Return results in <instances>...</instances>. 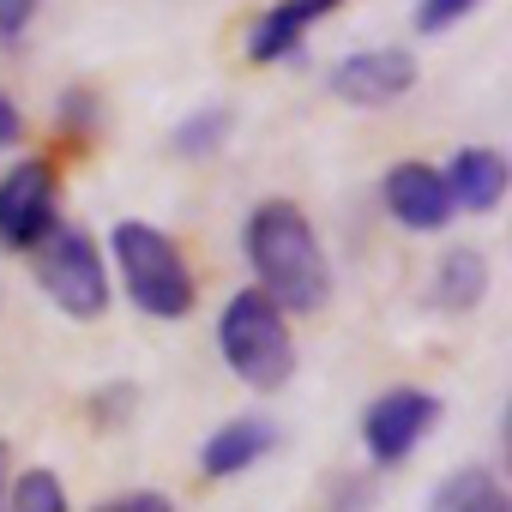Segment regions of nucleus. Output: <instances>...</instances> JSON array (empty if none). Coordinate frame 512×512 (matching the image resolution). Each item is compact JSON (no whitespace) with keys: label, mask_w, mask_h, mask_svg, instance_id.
<instances>
[{"label":"nucleus","mask_w":512,"mask_h":512,"mask_svg":"<svg viewBox=\"0 0 512 512\" xmlns=\"http://www.w3.org/2000/svg\"><path fill=\"white\" fill-rule=\"evenodd\" d=\"M241 253L253 266V290L284 314H320L332 296L326 247L296 199H260L241 223Z\"/></svg>","instance_id":"1"},{"label":"nucleus","mask_w":512,"mask_h":512,"mask_svg":"<svg viewBox=\"0 0 512 512\" xmlns=\"http://www.w3.org/2000/svg\"><path fill=\"white\" fill-rule=\"evenodd\" d=\"M97 115H103V103H97L91 85H67L61 103H55V127H61L67 139H91V133H97Z\"/></svg>","instance_id":"16"},{"label":"nucleus","mask_w":512,"mask_h":512,"mask_svg":"<svg viewBox=\"0 0 512 512\" xmlns=\"http://www.w3.org/2000/svg\"><path fill=\"white\" fill-rule=\"evenodd\" d=\"M476 7H482V0H416V31L422 37H440L452 25H464Z\"/></svg>","instance_id":"17"},{"label":"nucleus","mask_w":512,"mask_h":512,"mask_svg":"<svg viewBox=\"0 0 512 512\" xmlns=\"http://www.w3.org/2000/svg\"><path fill=\"white\" fill-rule=\"evenodd\" d=\"M43 0H0V43H25V31L37 25Z\"/></svg>","instance_id":"21"},{"label":"nucleus","mask_w":512,"mask_h":512,"mask_svg":"<svg viewBox=\"0 0 512 512\" xmlns=\"http://www.w3.org/2000/svg\"><path fill=\"white\" fill-rule=\"evenodd\" d=\"M109 266L121 272V290L145 320H187L199 302L187 253L175 247V235H163L145 217H121L109 229Z\"/></svg>","instance_id":"2"},{"label":"nucleus","mask_w":512,"mask_h":512,"mask_svg":"<svg viewBox=\"0 0 512 512\" xmlns=\"http://www.w3.org/2000/svg\"><path fill=\"white\" fill-rule=\"evenodd\" d=\"M416 79H422L416 55H410V49H392V43H386V49H356V55H344V61L326 73L332 97L350 103V109H386V103L410 97Z\"/></svg>","instance_id":"7"},{"label":"nucleus","mask_w":512,"mask_h":512,"mask_svg":"<svg viewBox=\"0 0 512 512\" xmlns=\"http://www.w3.org/2000/svg\"><path fill=\"white\" fill-rule=\"evenodd\" d=\"M380 199H386V211H392L404 229H416V235H434V229H446V223L458 217V211H452V193H446V181H440V169L422 163V157L392 163L386 181H380Z\"/></svg>","instance_id":"8"},{"label":"nucleus","mask_w":512,"mask_h":512,"mask_svg":"<svg viewBox=\"0 0 512 512\" xmlns=\"http://www.w3.org/2000/svg\"><path fill=\"white\" fill-rule=\"evenodd\" d=\"M272 446H278L272 416H229L223 428L205 434L199 470H205V476H241V470H253L260 458H272Z\"/></svg>","instance_id":"11"},{"label":"nucleus","mask_w":512,"mask_h":512,"mask_svg":"<svg viewBox=\"0 0 512 512\" xmlns=\"http://www.w3.org/2000/svg\"><path fill=\"white\" fill-rule=\"evenodd\" d=\"M440 422V398L428 386H392L380 392L368 410H362V446H368V464L392 470L404 464Z\"/></svg>","instance_id":"6"},{"label":"nucleus","mask_w":512,"mask_h":512,"mask_svg":"<svg viewBox=\"0 0 512 512\" xmlns=\"http://www.w3.org/2000/svg\"><path fill=\"white\" fill-rule=\"evenodd\" d=\"M229 127H235L229 109H193L187 121H175L169 145H175V157H211V151L229 139Z\"/></svg>","instance_id":"15"},{"label":"nucleus","mask_w":512,"mask_h":512,"mask_svg":"<svg viewBox=\"0 0 512 512\" xmlns=\"http://www.w3.org/2000/svg\"><path fill=\"white\" fill-rule=\"evenodd\" d=\"M428 512H512V506H506V488L488 464H458L428 494Z\"/></svg>","instance_id":"13"},{"label":"nucleus","mask_w":512,"mask_h":512,"mask_svg":"<svg viewBox=\"0 0 512 512\" xmlns=\"http://www.w3.org/2000/svg\"><path fill=\"white\" fill-rule=\"evenodd\" d=\"M0 512H67V482L49 470V464H31L7 482V500Z\"/></svg>","instance_id":"14"},{"label":"nucleus","mask_w":512,"mask_h":512,"mask_svg":"<svg viewBox=\"0 0 512 512\" xmlns=\"http://www.w3.org/2000/svg\"><path fill=\"white\" fill-rule=\"evenodd\" d=\"M374 482H368V470H356V476H338V488H332V512H374Z\"/></svg>","instance_id":"18"},{"label":"nucleus","mask_w":512,"mask_h":512,"mask_svg":"<svg viewBox=\"0 0 512 512\" xmlns=\"http://www.w3.org/2000/svg\"><path fill=\"white\" fill-rule=\"evenodd\" d=\"M31 278L67 320H103L109 314V260L91 229L79 223H49V235L25 253Z\"/></svg>","instance_id":"4"},{"label":"nucleus","mask_w":512,"mask_h":512,"mask_svg":"<svg viewBox=\"0 0 512 512\" xmlns=\"http://www.w3.org/2000/svg\"><path fill=\"white\" fill-rule=\"evenodd\" d=\"M217 350L229 362V374L253 392H284L296 380V332L290 314L278 302H266L260 290H235L217 314Z\"/></svg>","instance_id":"3"},{"label":"nucleus","mask_w":512,"mask_h":512,"mask_svg":"<svg viewBox=\"0 0 512 512\" xmlns=\"http://www.w3.org/2000/svg\"><path fill=\"white\" fill-rule=\"evenodd\" d=\"M19 139H25V115H19V103L7 91H0V151H13Z\"/></svg>","instance_id":"22"},{"label":"nucleus","mask_w":512,"mask_h":512,"mask_svg":"<svg viewBox=\"0 0 512 512\" xmlns=\"http://www.w3.org/2000/svg\"><path fill=\"white\" fill-rule=\"evenodd\" d=\"M133 398H139V392H133L127 380H115V386H103V392L91 398V410H97V422H103V428H115V422H127V416H133Z\"/></svg>","instance_id":"20"},{"label":"nucleus","mask_w":512,"mask_h":512,"mask_svg":"<svg viewBox=\"0 0 512 512\" xmlns=\"http://www.w3.org/2000/svg\"><path fill=\"white\" fill-rule=\"evenodd\" d=\"M7 482H13V446L0 440V500H7Z\"/></svg>","instance_id":"23"},{"label":"nucleus","mask_w":512,"mask_h":512,"mask_svg":"<svg viewBox=\"0 0 512 512\" xmlns=\"http://www.w3.org/2000/svg\"><path fill=\"white\" fill-rule=\"evenodd\" d=\"M338 7H344V0H278V7H266L260 19L247 25V61H253V67L296 61L302 43H308V31L326 25Z\"/></svg>","instance_id":"9"},{"label":"nucleus","mask_w":512,"mask_h":512,"mask_svg":"<svg viewBox=\"0 0 512 512\" xmlns=\"http://www.w3.org/2000/svg\"><path fill=\"white\" fill-rule=\"evenodd\" d=\"M488 296V253L482 247H446L440 266H434V284H428V302L440 314H476Z\"/></svg>","instance_id":"12"},{"label":"nucleus","mask_w":512,"mask_h":512,"mask_svg":"<svg viewBox=\"0 0 512 512\" xmlns=\"http://www.w3.org/2000/svg\"><path fill=\"white\" fill-rule=\"evenodd\" d=\"M91 512H175V500H169V494H157V488H127V494L97 500Z\"/></svg>","instance_id":"19"},{"label":"nucleus","mask_w":512,"mask_h":512,"mask_svg":"<svg viewBox=\"0 0 512 512\" xmlns=\"http://www.w3.org/2000/svg\"><path fill=\"white\" fill-rule=\"evenodd\" d=\"M49 223H61V175L49 157H19L0 175V247L31 253Z\"/></svg>","instance_id":"5"},{"label":"nucleus","mask_w":512,"mask_h":512,"mask_svg":"<svg viewBox=\"0 0 512 512\" xmlns=\"http://www.w3.org/2000/svg\"><path fill=\"white\" fill-rule=\"evenodd\" d=\"M440 181L452 193V211L488 217V211H500V199L512 187V163L494 145H464V151H452V163L440 169Z\"/></svg>","instance_id":"10"}]
</instances>
